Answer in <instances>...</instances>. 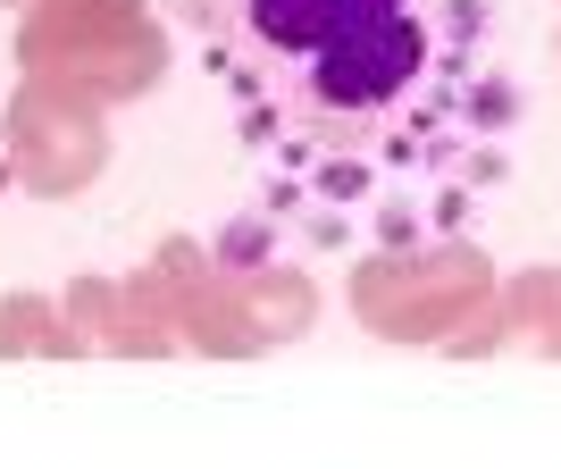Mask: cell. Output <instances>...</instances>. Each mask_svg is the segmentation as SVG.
<instances>
[{"label":"cell","instance_id":"obj_2","mask_svg":"<svg viewBox=\"0 0 561 469\" xmlns=\"http://www.w3.org/2000/svg\"><path fill=\"white\" fill-rule=\"evenodd\" d=\"M9 50L18 76H59L110 110L168 76V25L151 18V0H25Z\"/></svg>","mask_w":561,"mask_h":469},{"label":"cell","instance_id":"obj_6","mask_svg":"<svg viewBox=\"0 0 561 469\" xmlns=\"http://www.w3.org/2000/svg\"><path fill=\"white\" fill-rule=\"evenodd\" d=\"M0 9H25V0H0Z\"/></svg>","mask_w":561,"mask_h":469},{"label":"cell","instance_id":"obj_1","mask_svg":"<svg viewBox=\"0 0 561 469\" xmlns=\"http://www.w3.org/2000/svg\"><path fill=\"white\" fill-rule=\"evenodd\" d=\"M176 25L268 202L335 243H436L512 160L494 0H176Z\"/></svg>","mask_w":561,"mask_h":469},{"label":"cell","instance_id":"obj_4","mask_svg":"<svg viewBox=\"0 0 561 469\" xmlns=\"http://www.w3.org/2000/svg\"><path fill=\"white\" fill-rule=\"evenodd\" d=\"M59 302H68L84 352H168V335H176L142 277H76Z\"/></svg>","mask_w":561,"mask_h":469},{"label":"cell","instance_id":"obj_5","mask_svg":"<svg viewBox=\"0 0 561 469\" xmlns=\"http://www.w3.org/2000/svg\"><path fill=\"white\" fill-rule=\"evenodd\" d=\"M0 361H84V335H76L68 302H50L43 285L0 294Z\"/></svg>","mask_w":561,"mask_h":469},{"label":"cell","instance_id":"obj_3","mask_svg":"<svg viewBox=\"0 0 561 469\" xmlns=\"http://www.w3.org/2000/svg\"><path fill=\"white\" fill-rule=\"evenodd\" d=\"M110 168V101L76 93L59 76H18L0 110V185L25 202H76Z\"/></svg>","mask_w":561,"mask_h":469}]
</instances>
